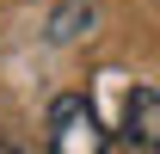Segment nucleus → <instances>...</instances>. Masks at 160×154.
Listing matches in <instances>:
<instances>
[{"instance_id": "1", "label": "nucleus", "mask_w": 160, "mask_h": 154, "mask_svg": "<svg viewBox=\"0 0 160 154\" xmlns=\"http://www.w3.org/2000/svg\"><path fill=\"white\" fill-rule=\"evenodd\" d=\"M49 148L56 154H105L111 148V130L99 123L86 93H62L49 105Z\"/></svg>"}, {"instance_id": "2", "label": "nucleus", "mask_w": 160, "mask_h": 154, "mask_svg": "<svg viewBox=\"0 0 160 154\" xmlns=\"http://www.w3.org/2000/svg\"><path fill=\"white\" fill-rule=\"evenodd\" d=\"M123 142L142 154H160V93L154 86H136L123 99Z\"/></svg>"}, {"instance_id": "3", "label": "nucleus", "mask_w": 160, "mask_h": 154, "mask_svg": "<svg viewBox=\"0 0 160 154\" xmlns=\"http://www.w3.org/2000/svg\"><path fill=\"white\" fill-rule=\"evenodd\" d=\"M80 25H92V6H86V0L62 6L56 19H49V37H56V43H74V37H80Z\"/></svg>"}, {"instance_id": "4", "label": "nucleus", "mask_w": 160, "mask_h": 154, "mask_svg": "<svg viewBox=\"0 0 160 154\" xmlns=\"http://www.w3.org/2000/svg\"><path fill=\"white\" fill-rule=\"evenodd\" d=\"M0 154H25V148H0Z\"/></svg>"}]
</instances>
